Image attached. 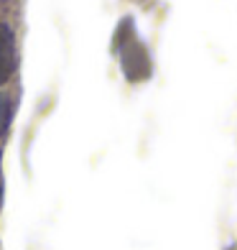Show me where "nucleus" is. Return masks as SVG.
Wrapping results in <instances>:
<instances>
[{
	"label": "nucleus",
	"mask_w": 237,
	"mask_h": 250,
	"mask_svg": "<svg viewBox=\"0 0 237 250\" xmlns=\"http://www.w3.org/2000/svg\"><path fill=\"white\" fill-rule=\"evenodd\" d=\"M16 36L13 31H10V26H0V87H3V82L13 74L16 69Z\"/></svg>",
	"instance_id": "nucleus-1"
},
{
	"label": "nucleus",
	"mask_w": 237,
	"mask_h": 250,
	"mask_svg": "<svg viewBox=\"0 0 237 250\" xmlns=\"http://www.w3.org/2000/svg\"><path fill=\"white\" fill-rule=\"evenodd\" d=\"M8 118H10V102L5 97H0V135H3L5 125H8Z\"/></svg>",
	"instance_id": "nucleus-2"
}]
</instances>
